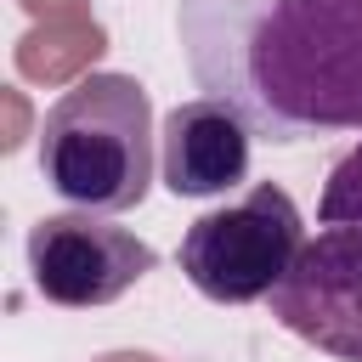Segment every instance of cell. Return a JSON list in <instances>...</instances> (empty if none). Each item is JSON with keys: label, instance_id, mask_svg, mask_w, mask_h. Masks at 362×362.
I'll return each instance as SVG.
<instances>
[{"label": "cell", "instance_id": "6da1fadb", "mask_svg": "<svg viewBox=\"0 0 362 362\" xmlns=\"http://www.w3.org/2000/svg\"><path fill=\"white\" fill-rule=\"evenodd\" d=\"M175 40L192 85L260 141L362 130V0H175Z\"/></svg>", "mask_w": 362, "mask_h": 362}, {"label": "cell", "instance_id": "7a4b0ae2", "mask_svg": "<svg viewBox=\"0 0 362 362\" xmlns=\"http://www.w3.org/2000/svg\"><path fill=\"white\" fill-rule=\"evenodd\" d=\"M40 175L74 209H136L153 187V102L130 74H85L40 124Z\"/></svg>", "mask_w": 362, "mask_h": 362}, {"label": "cell", "instance_id": "3957f363", "mask_svg": "<svg viewBox=\"0 0 362 362\" xmlns=\"http://www.w3.org/2000/svg\"><path fill=\"white\" fill-rule=\"evenodd\" d=\"M305 243L300 209L277 181H255L238 204L209 209L181 238V272L187 283L215 305H249L266 300L283 272L294 266Z\"/></svg>", "mask_w": 362, "mask_h": 362}, {"label": "cell", "instance_id": "277c9868", "mask_svg": "<svg viewBox=\"0 0 362 362\" xmlns=\"http://www.w3.org/2000/svg\"><path fill=\"white\" fill-rule=\"evenodd\" d=\"M153 243L130 226H113L102 209H68L28 226V272L51 305L90 311L130 294L153 272Z\"/></svg>", "mask_w": 362, "mask_h": 362}, {"label": "cell", "instance_id": "5b68a950", "mask_svg": "<svg viewBox=\"0 0 362 362\" xmlns=\"http://www.w3.org/2000/svg\"><path fill=\"white\" fill-rule=\"evenodd\" d=\"M266 305L322 356L362 362V226H322L305 238Z\"/></svg>", "mask_w": 362, "mask_h": 362}, {"label": "cell", "instance_id": "8992f818", "mask_svg": "<svg viewBox=\"0 0 362 362\" xmlns=\"http://www.w3.org/2000/svg\"><path fill=\"white\" fill-rule=\"evenodd\" d=\"M249 141L255 130L238 107L215 96L175 102L158 130V181L175 198H221L226 187L249 181Z\"/></svg>", "mask_w": 362, "mask_h": 362}, {"label": "cell", "instance_id": "52a82bcc", "mask_svg": "<svg viewBox=\"0 0 362 362\" xmlns=\"http://www.w3.org/2000/svg\"><path fill=\"white\" fill-rule=\"evenodd\" d=\"M317 221H322V226H362V141L328 170Z\"/></svg>", "mask_w": 362, "mask_h": 362}]
</instances>
